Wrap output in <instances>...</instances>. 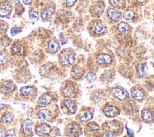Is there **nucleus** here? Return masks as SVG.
Returning a JSON list of instances; mask_svg holds the SVG:
<instances>
[{"label":"nucleus","instance_id":"40","mask_svg":"<svg viewBox=\"0 0 154 137\" xmlns=\"http://www.w3.org/2000/svg\"><path fill=\"white\" fill-rule=\"evenodd\" d=\"M4 107V105L3 104H0V111H1Z\"/></svg>","mask_w":154,"mask_h":137},{"label":"nucleus","instance_id":"33","mask_svg":"<svg viewBox=\"0 0 154 137\" xmlns=\"http://www.w3.org/2000/svg\"><path fill=\"white\" fill-rule=\"evenodd\" d=\"M38 17V13L36 11H30L29 12V18L30 19H35Z\"/></svg>","mask_w":154,"mask_h":137},{"label":"nucleus","instance_id":"13","mask_svg":"<svg viewBox=\"0 0 154 137\" xmlns=\"http://www.w3.org/2000/svg\"><path fill=\"white\" fill-rule=\"evenodd\" d=\"M33 126V122L32 120H27L23 123V128L25 133H30L32 131V127Z\"/></svg>","mask_w":154,"mask_h":137},{"label":"nucleus","instance_id":"16","mask_svg":"<svg viewBox=\"0 0 154 137\" xmlns=\"http://www.w3.org/2000/svg\"><path fill=\"white\" fill-rule=\"evenodd\" d=\"M48 48L49 50L52 52H56L58 51L60 48V46L56 40H52L49 42Z\"/></svg>","mask_w":154,"mask_h":137},{"label":"nucleus","instance_id":"7","mask_svg":"<svg viewBox=\"0 0 154 137\" xmlns=\"http://www.w3.org/2000/svg\"><path fill=\"white\" fill-rule=\"evenodd\" d=\"M54 13V9L53 7H49L44 9L41 13V18L44 20H47L53 16Z\"/></svg>","mask_w":154,"mask_h":137},{"label":"nucleus","instance_id":"6","mask_svg":"<svg viewBox=\"0 0 154 137\" xmlns=\"http://www.w3.org/2000/svg\"><path fill=\"white\" fill-rule=\"evenodd\" d=\"M104 113L108 117H113L117 114L118 110L115 107L109 106L104 108Z\"/></svg>","mask_w":154,"mask_h":137},{"label":"nucleus","instance_id":"39","mask_svg":"<svg viewBox=\"0 0 154 137\" xmlns=\"http://www.w3.org/2000/svg\"><path fill=\"white\" fill-rule=\"evenodd\" d=\"M3 133H4L3 129L1 128H0V137H3Z\"/></svg>","mask_w":154,"mask_h":137},{"label":"nucleus","instance_id":"5","mask_svg":"<svg viewBox=\"0 0 154 137\" xmlns=\"http://www.w3.org/2000/svg\"><path fill=\"white\" fill-rule=\"evenodd\" d=\"M96 61L99 64L107 65L111 62V57L108 54H101L97 56Z\"/></svg>","mask_w":154,"mask_h":137},{"label":"nucleus","instance_id":"29","mask_svg":"<svg viewBox=\"0 0 154 137\" xmlns=\"http://www.w3.org/2000/svg\"><path fill=\"white\" fill-rule=\"evenodd\" d=\"M7 57L4 52L0 51V65H3L7 61Z\"/></svg>","mask_w":154,"mask_h":137},{"label":"nucleus","instance_id":"41","mask_svg":"<svg viewBox=\"0 0 154 137\" xmlns=\"http://www.w3.org/2000/svg\"><path fill=\"white\" fill-rule=\"evenodd\" d=\"M137 1L139 3H143V2L145 1V0H137Z\"/></svg>","mask_w":154,"mask_h":137},{"label":"nucleus","instance_id":"30","mask_svg":"<svg viewBox=\"0 0 154 137\" xmlns=\"http://www.w3.org/2000/svg\"><path fill=\"white\" fill-rule=\"evenodd\" d=\"M86 78L89 82H93V81L96 80V77L93 73H89L88 74L86 75Z\"/></svg>","mask_w":154,"mask_h":137},{"label":"nucleus","instance_id":"24","mask_svg":"<svg viewBox=\"0 0 154 137\" xmlns=\"http://www.w3.org/2000/svg\"><path fill=\"white\" fill-rule=\"evenodd\" d=\"M94 30L96 33H103L105 30L104 26L101 23H95L94 25Z\"/></svg>","mask_w":154,"mask_h":137},{"label":"nucleus","instance_id":"35","mask_svg":"<svg viewBox=\"0 0 154 137\" xmlns=\"http://www.w3.org/2000/svg\"><path fill=\"white\" fill-rule=\"evenodd\" d=\"M109 2L112 6L115 7H118L121 5L119 0H109Z\"/></svg>","mask_w":154,"mask_h":137},{"label":"nucleus","instance_id":"1","mask_svg":"<svg viewBox=\"0 0 154 137\" xmlns=\"http://www.w3.org/2000/svg\"><path fill=\"white\" fill-rule=\"evenodd\" d=\"M66 132L70 135L78 136L81 133V128L79 124L75 122H72L67 126Z\"/></svg>","mask_w":154,"mask_h":137},{"label":"nucleus","instance_id":"34","mask_svg":"<svg viewBox=\"0 0 154 137\" xmlns=\"http://www.w3.org/2000/svg\"><path fill=\"white\" fill-rule=\"evenodd\" d=\"M77 0H66V4L68 7H71L74 6Z\"/></svg>","mask_w":154,"mask_h":137},{"label":"nucleus","instance_id":"9","mask_svg":"<svg viewBox=\"0 0 154 137\" xmlns=\"http://www.w3.org/2000/svg\"><path fill=\"white\" fill-rule=\"evenodd\" d=\"M107 14L108 16L112 20H115V21H118L120 19L121 15L118 11H117L116 10L113 9V8H110L107 10Z\"/></svg>","mask_w":154,"mask_h":137},{"label":"nucleus","instance_id":"36","mask_svg":"<svg viewBox=\"0 0 154 137\" xmlns=\"http://www.w3.org/2000/svg\"><path fill=\"white\" fill-rule=\"evenodd\" d=\"M103 137H115V136L113 135L111 132H105L104 133Z\"/></svg>","mask_w":154,"mask_h":137},{"label":"nucleus","instance_id":"8","mask_svg":"<svg viewBox=\"0 0 154 137\" xmlns=\"http://www.w3.org/2000/svg\"><path fill=\"white\" fill-rule=\"evenodd\" d=\"M2 90L5 93H10L15 89V84L12 81H5L2 84Z\"/></svg>","mask_w":154,"mask_h":137},{"label":"nucleus","instance_id":"25","mask_svg":"<svg viewBox=\"0 0 154 137\" xmlns=\"http://www.w3.org/2000/svg\"><path fill=\"white\" fill-rule=\"evenodd\" d=\"M51 126L47 124H43L40 126L39 131L44 134H47L51 132Z\"/></svg>","mask_w":154,"mask_h":137},{"label":"nucleus","instance_id":"37","mask_svg":"<svg viewBox=\"0 0 154 137\" xmlns=\"http://www.w3.org/2000/svg\"><path fill=\"white\" fill-rule=\"evenodd\" d=\"M127 134H128L129 136L133 135V131H132V130H131L130 129L127 128Z\"/></svg>","mask_w":154,"mask_h":137},{"label":"nucleus","instance_id":"4","mask_svg":"<svg viewBox=\"0 0 154 137\" xmlns=\"http://www.w3.org/2000/svg\"><path fill=\"white\" fill-rule=\"evenodd\" d=\"M60 61L61 64L65 66H69L72 65L75 61V57L73 55L69 53H66L61 56Z\"/></svg>","mask_w":154,"mask_h":137},{"label":"nucleus","instance_id":"21","mask_svg":"<svg viewBox=\"0 0 154 137\" xmlns=\"http://www.w3.org/2000/svg\"><path fill=\"white\" fill-rule=\"evenodd\" d=\"M14 119V115L12 113H7L0 120V122L3 123H8L11 122Z\"/></svg>","mask_w":154,"mask_h":137},{"label":"nucleus","instance_id":"27","mask_svg":"<svg viewBox=\"0 0 154 137\" xmlns=\"http://www.w3.org/2000/svg\"><path fill=\"white\" fill-rule=\"evenodd\" d=\"M87 127L90 131H97L99 129V125L95 122H90L87 123Z\"/></svg>","mask_w":154,"mask_h":137},{"label":"nucleus","instance_id":"12","mask_svg":"<svg viewBox=\"0 0 154 137\" xmlns=\"http://www.w3.org/2000/svg\"><path fill=\"white\" fill-rule=\"evenodd\" d=\"M51 100V98L49 94H42V95L40 97V98L39 99L38 103L40 106L45 107L50 102Z\"/></svg>","mask_w":154,"mask_h":137},{"label":"nucleus","instance_id":"2","mask_svg":"<svg viewBox=\"0 0 154 137\" xmlns=\"http://www.w3.org/2000/svg\"><path fill=\"white\" fill-rule=\"evenodd\" d=\"M111 92L113 95L120 100H125L128 97V92L126 90L120 88H113L111 89Z\"/></svg>","mask_w":154,"mask_h":137},{"label":"nucleus","instance_id":"14","mask_svg":"<svg viewBox=\"0 0 154 137\" xmlns=\"http://www.w3.org/2000/svg\"><path fill=\"white\" fill-rule=\"evenodd\" d=\"M131 96L134 99L141 100L144 98V94L140 89H134L131 91Z\"/></svg>","mask_w":154,"mask_h":137},{"label":"nucleus","instance_id":"26","mask_svg":"<svg viewBox=\"0 0 154 137\" xmlns=\"http://www.w3.org/2000/svg\"><path fill=\"white\" fill-rule=\"evenodd\" d=\"M134 16V13L131 10H128L125 11L124 13V18L127 20H131Z\"/></svg>","mask_w":154,"mask_h":137},{"label":"nucleus","instance_id":"23","mask_svg":"<svg viewBox=\"0 0 154 137\" xmlns=\"http://www.w3.org/2000/svg\"><path fill=\"white\" fill-rule=\"evenodd\" d=\"M12 49H13V51L15 52V53L18 54V55H21L23 53V51H24L23 46L20 44L14 45L13 46Z\"/></svg>","mask_w":154,"mask_h":137},{"label":"nucleus","instance_id":"3","mask_svg":"<svg viewBox=\"0 0 154 137\" xmlns=\"http://www.w3.org/2000/svg\"><path fill=\"white\" fill-rule=\"evenodd\" d=\"M103 126L105 128V129H107L108 131L115 133L119 131L120 126L119 122L113 120L105 123Z\"/></svg>","mask_w":154,"mask_h":137},{"label":"nucleus","instance_id":"28","mask_svg":"<svg viewBox=\"0 0 154 137\" xmlns=\"http://www.w3.org/2000/svg\"><path fill=\"white\" fill-rule=\"evenodd\" d=\"M118 28H119V30L120 31H122V32H127L129 30V27L128 24L124 22H122L120 23L118 26Z\"/></svg>","mask_w":154,"mask_h":137},{"label":"nucleus","instance_id":"11","mask_svg":"<svg viewBox=\"0 0 154 137\" xmlns=\"http://www.w3.org/2000/svg\"><path fill=\"white\" fill-rule=\"evenodd\" d=\"M38 117L42 121H49L51 119V113L47 110H40L38 113Z\"/></svg>","mask_w":154,"mask_h":137},{"label":"nucleus","instance_id":"19","mask_svg":"<svg viewBox=\"0 0 154 137\" xmlns=\"http://www.w3.org/2000/svg\"><path fill=\"white\" fill-rule=\"evenodd\" d=\"M141 117L146 122L151 121L152 119V114L151 111L149 110H143L141 111Z\"/></svg>","mask_w":154,"mask_h":137},{"label":"nucleus","instance_id":"32","mask_svg":"<svg viewBox=\"0 0 154 137\" xmlns=\"http://www.w3.org/2000/svg\"><path fill=\"white\" fill-rule=\"evenodd\" d=\"M16 135L15 130V129H10L3 136V137H15Z\"/></svg>","mask_w":154,"mask_h":137},{"label":"nucleus","instance_id":"17","mask_svg":"<svg viewBox=\"0 0 154 137\" xmlns=\"http://www.w3.org/2000/svg\"><path fill=\"white\" fill-rule=\"evenodd\" d=\"M10 12H11V8L7 5H4L0 7V17H6L8 16Z\"/></svg>","mask_w":154,"mask_h":137},{"label":"nucleus","instance_id":"31","mask_svg":"<svg viewBox=\"0 0 154 137\" xmlns=\"http://www.w3.org/2000/svg\"><path fill=\"white\" fill-rule=\"evenodd\" d=\"M21 31H22V30L20 29L19 27H13L11 29V31H10V33H11V34L12 36H15L17 34L21 32Z\"/></svg>","mask_w":154,"mask_h":137},{"label":"nucleus","instance_id":"10","mask_svg":"<svg viewBox=\"0 0 154 137\" xmlns=\"http://www.w3.org/2000/svg\"><path fill=\"white\" fill-rule=\"evenodd\" d=\"M63 94L66 97L73 98L75 95L76 91L74 86L71 85H68L65 88L63 91Z\"/></svg>","mask_w":154,"mask_h":137},{"label":"nucleus","instance_id":"18","mask_svg":"<svg viewBox=\"0 0 154 137\" xmlns=\"http://www.w3.org/2000/svg\"><path fill=\"white\" fill-rule=\"evenodd\" d=\"M93 117V112L90 111H86L82 114L80 117V120L82 122H87Z\"/></svg>","mask_w":154,"mask_h":137},{"label":"nucleus","instance_id":"15","mask_svg":"<svg viewBox=\"0 0 154 137\" xmlns=\"http://www.w3.org/2000/svg\"><path fill=\"white\" fill-rule=\"evenodd\" d=\"M65 106L67 108L70 112L74 114L76 111V107L74 103L70 100H66L65 101Z\"/></svg>","mask_w":154,"mask_h":137},{"label":"nucleus","instance_id":"20","mask_svg":"<svg viewBox=\"0 0 154 137\" xmlns=\"http://www.w3.org/2000/svg\"><path fill=\"white\" fill-rule=\"evenodd\" d=\"M34 90L33 87H31L29 86L23 87L20 89V93L22 95L24 96H28V95H32V94H34Z\"/></svg>","mask_w":154,"mask_h":137},{"label":"nucleus","instance_id":"38","mask_svg":"<svg viewBox=\"0 0 154 137\" xmlns=\"http://www.w3.org/2000/svg\"><path fill=\"white\" fill-rule=\"evenodd\" d=\"M23 2L25 4H30L31 2H32V0H22Z\"/></svg>","mask_w":154,"mask_h":137},{"label":"nucleus","instance_id":"22","mask_svg":"<svg viewBox=\"0 0 154 137\" xmlns=\"http://www.w3.org/2000/svg\"><path fill=\"white\" fill-rule=\"evenodd\" d=\"M137 72L138 74L141 77H145L146 75V68L144 65H140L137 67Z\"/></svg>","mask_w":154,"mask_h":137}]
</instances>
